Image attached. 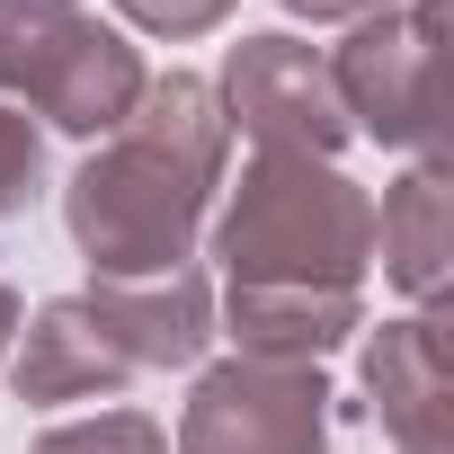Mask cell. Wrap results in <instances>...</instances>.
<instances>
[{
	"mask_svg": "<svg viewBox=\"0 0 454 454\" xmlns=\"http://www.w3.org/2000/svg\"><path fill=\"white\" fill-rule=\"evenodd\" d=\"M223 152H232V125L214 107V81H196V72L143 81L134 116L107 143H90V160L63 187L72 250L98 277H169V268H187L205 223H214Z\"/></svg>",
	"mask_w": 454,
	"mask_h": 454,
	"instance_id": "1",
	"label": "cell"
},
{
	"mask_svg": "<svg viewBox=\"0 0 454 454\" xmlns=\"http://www.w3.org/2000/svg\"><path fill=\"white\" fill-rule=\"evenodd\" d=\"M214 259L232 294H365L374 196L339 160L250 152L241 187L214 214Z\"/></svg>",
	"mask_w": 454,
	"mask_h": 454,
	"instance_id": "2",
	"label": "cell"
},
{
	"mask_svg": "<svg viewBox=\"0 0 454 454\" xmlns=\"http://www.w3.org/2000/svg\"><path fill=\"white\" fill-rule=\"evenodd\" d=\"M143 54L81 0H0V107L107 143L143 98Z\"/></svg>",
	"mask_w": 454,
	"mask_h": 454,
	"instance_id": "3",
	"label": "cell"
},
{
	"mask_svg": "<svg viewBox=\"0 0 454 454\" xmlns=\"http://www.w3.org/2000/svg\"><path fill=\"white\" fill-rule=\"evenodd\" d=\"M178 454H330V383L321 365L223 356L196 374L178 410Z\"/></svg>",
	"mask_w": 454,
	"mask_h": 454,
	"instance_id": "4",
	"label": "cell"
},
{
	"mask_svg": "<svg viewBox=\"0 0 454 454\" xmlns=\"http://www.w3.org/2000/svg\"><path fill=\"white\" fill-rule=\"evenodd\" d=\"M330 90L348 107V134L436 160V0H392L356 19L330 54Z\"/></svg>",
	"mask_w": 454,
	"mask_h": 454,
	"instance_id": "5",
	"label": "cell"
},
{
	"mask_svg": "<svg viewBox=\"0 0 454 454\" xmlns=\"http://www.w3.org/2000/svg\"><path fill=\"white\" fill-rule=\"evenodd\" d=\"M214 107H223V125H241L259 152H286V160H339V143H348V107L330 90V54L286 36V27L277 36H241L223 54Z\"/></svg>",
	"mask_w": 454,
	"mask_h": 454,
	"instance_id": "6",
	"label": "cell"
},
{
	"mask_svg": "<svg viewBox=\"0 0 454 454\" xmlns=\"http://www.w3.org/2000/svg\"><path fill=\"white\" fill-rule=\"evenodd\" d=\"M81 303L107 330V348L125 356V374H178V365H196L214 348V286L196 268H169V277H98Z\"/></svg>",
	"mask_w": 454,
	"mask_h": 454,
	"instance_id": "7",
	"label": "cell"
},
{
	"mask_svg": "<svg viewBox=\"0 0 454 454\" xmlns=\"http://www.w3.org/2000/svg\"><path fill=\"white\" fill-rule=\"evenodd\" d=\"M445 312H401L365 330V410L392 436V454H445Z\"/></svg>",
	"mask_w": 454,
	"mask_h": 454,
	"instance_id": "8",
	"label": "cell"
},
{
	"mask_svg": "<svg viewBox=\"0 0 454 454\" xmlns=\"http://www.w3.org/2000/svg\"><path fill=\"white\" fill-rule=\"evenodd\" d=\"M10 383H19V401L54 410V401H116L134 374H125V356L107 348V330L90 321V303H81V294H54V303H36V321H19V339H10Z\"/></svg>",
	"mask_w": 454,
	"mask_h": 454,
	"instance_id": "9",
	"label": "cell"
},
{
	"mask_svg": "<svg viewBox=\"0 0 454 454\" xmlns=\"http://www.w3.org/2000/svg\"><path fill=\"white\" fill-rule=\"evenodd\" d=\"M374 259L383 277L419 303L445 312V277H454V196H445V160H410L383 205H374Z\"/></svg>",
	"mask_w": 454,
	"mask_h": 454,
	"instance_id": "10",
	"label": "cell"
},
{
	"mask_svg": "<svg viewBox=\"0 0 454 454\" xmlns=\"http://www.w3.org/2000/svg\"><path fill=\"white\" fill-rule=\"evenodd\" d=\"M223 330L241 339V356L277 365H321L365 330V294H232L223 286Z\"/></svg>",
	"mask_w": 454,
	"mask_h": 454,
	"instance_id": "11",
	"label": "cell"
},
{
	"mask_svg": "<svg viewBox=\"0 0 454 454\" xmlns=\"http://www.w3.org/2000/svg\"><path fill=\"white\" fill-rule=\"evenodd\" d=\"M27 454H169V436H160L143 410H98V419H63V427H45Z\"/></svg>",
	"mask_w": 454,
	"mask_h": 454,
	"instance_id": "12",
	"label": "cell"
},
{
	"mask_svg": "<svg viewBox=\"0 0 454 454\" xmlns=\"http://www.w3.org/2000/svg\"><path fill=\"white\" fill-rule=\"evenodd\" d=\"M45 187V134L19 116V107H0V223H19Z\"/></svg>",
	"mask_w": 454,
	"mask_h": 454,
	"instance_id": "13",
	"label": "cell"
},
{
	"mask_svg": "<svg viewBox=\"0 0 454 454\" xmlns=\"http://www.w3.org/2000/svg\"><path fill=\"white\" fill-rule=\"evenodd\" d=\"M116 10H125L143 36H169V45H187V36H214L223 19L241 10V0H116Z\"/></svg>",
	"mask_w": 454,
	"mask_h": 454,
	"instance_id": "14",
	"label": "cell"
},
{
	"mask_svg": "<svg viewBox=\"0 0 454 454\" xmlns=\"http://www.w3.org/2000/svg\"><path fill=\"white\" fill-rule=\"evenodd\" d=\"M294 19H312V27H356V19H374V10H392V0H286Z\"/></svg>",
	"mask_w": 454,
	"mask_h": 454,
	"instance_id": "15",
	"label": "cell"
},
{
	"mask_svg": "<svg viewBox=\"0 0 454 454\" xmlns=\"http://www.w3.org/2000/svg\"><path fill=\"white\" fill-rule=\"evenodd\" d=\"M10 339H19V294H10V277H0V365H10Z\"/></svg>",
	"mask_w": 454,
	"mask_h": 454,
	"instance_id": "16",
	"label": "cell"
}]
</instances>
